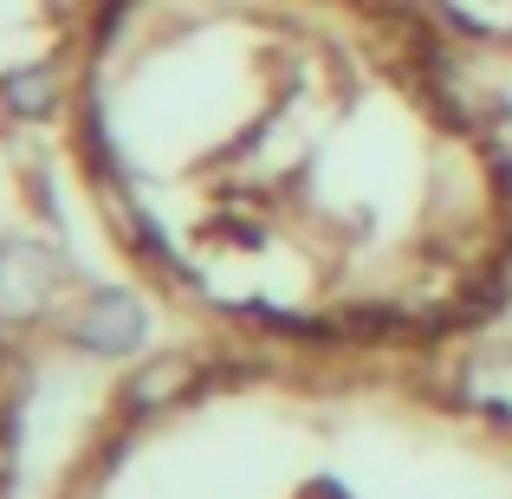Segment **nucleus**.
Returning a JSON list of instances; mask_svg holds the SVG:
<instances>
[{"label":"nucleus","mask_w":512,"mask_h":499,"mask_svg":"<svg viewBox=\"0 0 512 499\" xmlns=\"http://www.w3.org/2000/svg\"><path fill=\"white\" fill-rule=\"evenodd\" d=\"M188 383H195V363L188 357H156L150 370L130 383V402H137V409H163V402H175Z\"/></svg>","instance_id":"nucleus-4"},{"label":"nucleus","mask_w":512,"mask_h":499,"mask_svg":"<svg viewBox=\"0 0 512 499\" xmlns=\"http://www.w3.org/2000/svg\"><path fill=\"white\" fill-rule=\"evenodd\" d=\"M52 286H59V266H52L46 247H0V312H20L33 318L39 305L52 299Z\"/></svg>","instance_id":"nucleus-1"},{"label":"nucleus","mask_w":512,"mask_h":499,"mask_svg":"<svg viewBox=\"0 0 512 499\" xmlns=\"http://www.w3.org/2000/svg\"><path fill=\"white\" fill-rule=\"evenodd\" d=\"M7 104H13V111H26V117L52 111V72H13L7 78Z\"/></svg>","instance_id":"nucleus-5"},{"label":"nucleus","mask_w":512,"mask_h":499,"mask_svg":"<svg viewBox=\"0 0 512 499\" xmlns=\"http://www.w3.org/2000/svg\"><path fill=\"white\" fill-rule=\"evenodd\" d=\"M72 331H78V344H85V350H98V357H117V350L137 344L143 312L124 299V292H98V299H91V312L78 318Z\"/></svg>","instance_id":"nucleus-2"},{"label":"nucleus","mask_w":512,"mask_h":499,"mask_svg":"<svg viewBox=\"0 0 512 499\" xmlns=\"http://www.w3.org/2000/svg\"><path fill=\"white\" fill-rule=\"evenodd\" d=\"M52 7H85V0H52Z\"/></svg>","instance_id":"nucleus-6"},{"label":"nucleus","mask_w":512,"mask_h":499,"mask_svg":"<svg viewBox=\"0 0 512 499\" xmlns=\"http://www.w3.org/2000/svg\"><path fill=\"white\" fill-rule=\"evenodd\" d=\"M461 396L474 402V409L512 415V350H487V357H474V363H467Z\"/></svg>","instance_id":"nucleus-3"}]
</instances>
